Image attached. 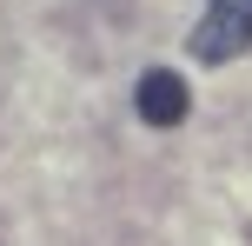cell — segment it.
I'll list each match as a JSON object with an SVG mask.
<instances>
[{
	"label": "cell",
	"instance_id": "cell-1",
	"mask_svg": "<svg viewBox=\"0 0 252 246\" xmlns=\"http://www.w3.org/2000/svg\"><path fill=\"white\" fill-rule=\"evenodd\" d=\"M239 53H252V0H206L199 27H192V60L226 67Z\"/></svg>",
	"mask_w": 252,
	"mask_h": 246
},
{
	"label": "cell",
	"instance_id": "cell-2",
	"mask_svg": "<svg viewBox=\"0 0 252 246\" xmlns=\"http://www.w3.org/2000/svg\"><path fill=\"white\" fill-rule=\"evenodd\" d=\"M133 106H139L146 127H179V120L192 113V93H186V80H179L173 67H146L139 87H133Z\"/></svg>",
	"mask_w": 252,
	"mask_h": 246
}]
</instances>
